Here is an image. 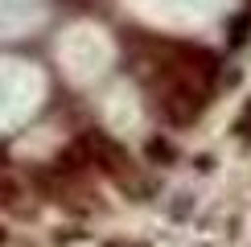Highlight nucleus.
Segmentation results:
<instances>
[{"instance_id": "f257e3e1", "label": "nucleus", "mask_w": 251, "mask_h": 247, "mask_svg": "<svg viewBox=\"0 0 251 247\" xmlns=\"http://www.w3.org/2000/svg\"><path fill=\"white\" fill-rule=\"evenodd\" d=\"M17 198V185L13 181H0V202H13Z\"/></svg>"}, {"instance_id": "f03ea898", "label": "nucleus", "mask_w": 251, "mask_h": 247, "mask_svg": "<svg viewBox=\"0 0 251 247\" xmlns=\"http://www.w3.org/2000/svg\"><path fill=\"white\" fill-rule=\"evenodd\" d=\"M0 243H4V231H0Z\"/></svg>"}]
</instances>
